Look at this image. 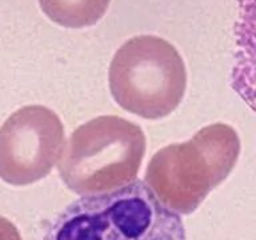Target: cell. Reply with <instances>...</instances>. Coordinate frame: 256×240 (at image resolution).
<instances>
[{"mask_svg": "<svg viewBox=\"0 0 256 240\" xmlns=\"http://www.w3.org/2000/svg\"><path fill=\"white\" fill-rule=\"evenodd\" d=\"M42 240H187V235L179 214L136 179L115 191L72 202Z\"/></svg>", "mask_w": 256, "mask_h": 240, "instance_id": "cell-1", "label": "cell"}, {"mask_svg": "<svg viewBox=\"0 0 256 240\" xmlns=\"http://www.w3.org/2000/svg\"><path fill=\"white\" fill-rule=\"evenodd\" d=\"M240 148L235 128L210 124L187 142L156 152L148 163L146 184L166 207L188 215L230 176Z\"/></svg>", "mask_w": 256, "mask_h": 240, "instance_id": "cell-2", "label": "cell"}, {"mask_svg": "<svg viewBox=\"0 0 256 240\" xmlns=\"http://www.w3.org/2000/svg\"><path fill=\"white\" fill-rule=\"evenodd\" d=\"M146 154L143 130L120 116H98L72 132L58 170L78 195H96L136 180Z\"/></svg>", "mask_w": 256, "mask_h": 240, "instance_id": "cell-3", "label": "cell"}, {"mask_svg": "<svg viewBox=\"0 0 256 240\" xmlns=\"http://www.w3.org/2000/svg\"><path fill=\"white\" fill-rule=\"evenodd\" d=\"M108 84L123 110L143 119H162L183 100L187 70L170 42L155 35L134 36L112 58Z\"/></svg>", "mask_w": 256, "mask_h": 240, "instance_id": "cell-4", "label": "cell"}, {"mask_svg": "<svg viewBox=\"0 0 256 240\" xmlns=\"http://www.w3.org/2000/svg\"><path fill=\"white\" fill-rule=\"evenodd\" d=\"M64 147L59 116L44 106H26L0 128V179L22 187L51 174Z\"/></svg>", "mask_w": 256, "mask_h": 240, "instance_id": "cell-5", "label": "cell"}, {"mask_svg": "<svg viewBox=\"0 0 256 240\" xmlns=\"http://www.w3.org/2000/svg\"><path fill=\"white\" fill-rule=\"evenodd\" d=\"M231 87L256 114V0H236Z\"/></svg>", "mask_w": 256, "mask_h": 240, "instance_id": "cell-6", "label": "cell"}, {"mask_svg": "<svg viewBox=\"0 0 256 240\" xmlns=\"http://www.w3.org/2000/svg\"><path fill=\"white\" fill-rule=\"evenodd\" d=\"M111 0H39L42 11L66 28L91 27L108 10Z\"/></svg>", "mask_w": 256, "mask_h": 240, "instance_id": "cell-7", "label": "cell"}, {"mask_svg": "<svg viewBox=\"0 0 256 240\" xmlns=\"http://www.w3.org/2000/svg\"><path fill=\"white\" fill-rule=\"evenodd\" d=\"M0 240H22L19 230L14 223L0 216Z\"/></svg>", "mask_w": 256, "mask_h": 240, "instance_id": "cell-8", "label": "cell"}]
</instances>
